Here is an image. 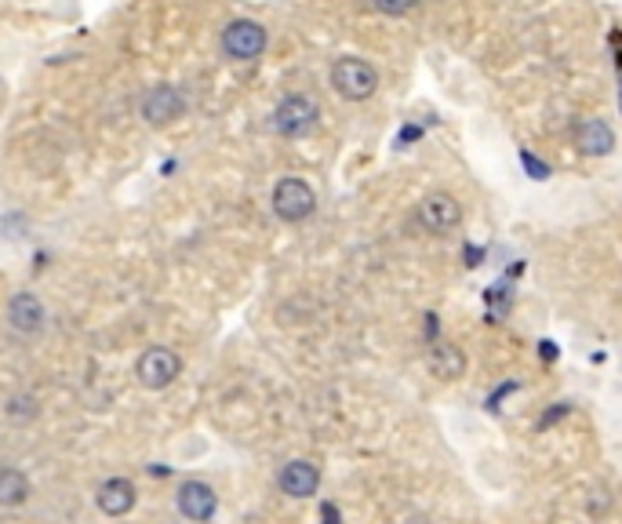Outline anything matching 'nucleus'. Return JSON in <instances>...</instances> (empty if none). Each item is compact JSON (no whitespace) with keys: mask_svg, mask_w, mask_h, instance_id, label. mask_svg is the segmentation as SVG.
Masks as SVG:
<instances>
[{"mask_svg":"<svg viewBox=\"0 0 622 524\" xmlns=\"http://www.w3.org/2000/svg\"><path fill=\"white\" fill-rule=\"evenodd\" d=\"M462 255H466V266H477V262L484 259V252H477L473 244H470V248H466V252H462Z\"/></svg>","mask_w":622,"mask_h":524,"instance_id":"22","label":"nucleus"},{"mask_svg":"<svg viewBox=\"0 0 622 524\" xmlns=\"http://www.w3.org/2000/svg\"><path fill=\"white\" fill-rule=\"evenodd\" d=\"M419 222L430 233H452L462 222V204L452 193H430L419 201Z\"/></svg>","mask_w":622,"mask_h":524,"instance_id":"8","label":"nucleus"},{"mask_svg":"<svg viewBox=\"0 0 622 524\" xmlns=\"http://www.w3.org/2000/svg\"><path fill=\"white\" fill-rule=\"evenodd\" d=\"M568 412H572V404H553L550 412H546V415H542V419H539V430H550V426L557 423V419H564V415H568Z\"/></svg>","mask_w":622,"mask_h":524,"instance_id":"18","label":"nucleus"},{"mask_svg":"<svg viewBox=\"0 0 622 524\" xmlns=\"http://www.w3.org/2000/svg\"><path fill=\"white\" fill-rule=\"evenodd\" d=\"M8 324L11 332H19L22 339H37L48 324V310H44L41 295L33 292H15L8 299Z\"/></svg>","mask_w":622,"mask_h":524,"instance_id":"7","label":"nucleus"},{"mask_svg":"<svg viewBox=\"0 0 622 524\" xmlns=\"http://www.w3.org/2000/svg\"><path fill=\"white\" fill-rule=\"evenodd\" d=\"M368 4H372V11L386 15V19H404V15H412L419 8L422 0H368Z\"/></svg>","mask_w":622,"mask_h":524,"instance_id":"16","label":"nucleus"},{"mask_svg":"<svg viewBox=\"0 0 622 524\" xmlns=\"http://www.w3.org/2000/svg\"><path fill=\"white\" fill-rule=\"evenodd\" d=\"M135 484L128 477H110V481L99 484V492H95V503L106 517H124L135 510Z\"/></svg>","mask_w":622,"mask_h":524,"instance_id":"10","label":"nucleus"},{"mask_svg":"<svg viewBox=\"0 0 622 524\" xmlns=\"http://www.w3.org/2000/svg\"><path fill=\"white\" fill-rule=\"evenodd\" d=\"M539 353H542V361H557V346H553L550 339H542V343H539Z\"/></svg>","mask_w":622,"mask_h":524,"instance_id":"21","label":"nucleus"},{"mask_svg":"<svg viewBox=\"0 0 622 524\" xmlns=\"http://www.w3.org/2000/svg\"><path fill=\"white\" fill-rule=\"evenodd\" d=\"M575 146H579V153H586V157H608V153L615 150L612 124L601 121V117L579 121V128H575Z\"/></svg>","mask_w":622,"mask_h":524,"instance_id":"11","label":"nucleus"},{"mask_svg":"<svg viewBox=\"0 0 622 524\" xmlns=\"http://www.w3.org/2000/svg\"><path fill=\"white\" fill-rule=\"evenodd\" d=\"M270 208L281 222H306L313 212H317V190L310 182L299 179V175H284V179L273 182L270 193Z\"/></svg>","mask_w":622,"mask_h":524,"instance_id":"4","label":"nucleus"},{"mask_svg":"<svg viewBox=\"0 0 622 524\" xmlns=\"http://www.w3.org/2000/svg\"><path fill=\"white\" fill-rule=\"evenodd\" d=\"M619 110H622V84H619Z\"/></svg>","mask_w":622,"mask_h":524,"instance_id":"24","label":"nucleus"},{"mask_svg":"<svg viewBox=\"0 0 622 524\" xmlns=\"http://www.w3.org/2000/svg\"><path fill=\"white\" fill-rule=\"evenodd\" d=\"M430 372L437 375V379H444V383H455V379H462L466 375V357H462L459 346L452 343H441L430 350Z\"/></svg>","mask_w":622,"mask_h":524,"instance_id":"13","label":"nucleus"},{"mask_svg":"<svg viewBox=\"0 0 622 524\" xmlns=\"http://www.w3.org/2000/svg\"><path fill=\"white\" fill-rule=\"evenodd\" d=\"M190 113V99L179 84H153L139 99V117L150 128H171Z\"/></svg>","mask_w":622,"mask_h":524,"instance_id":"5","label":"nucleus"},{"mask_svg":"<svg viewBox=\"0 0 622 524\" xmlns=\"http://www.w3.org/2000/svg\"><path fill=\"white\" fill-rule=\"evenodd\" d=\"M521 164H524V172H528V179H535V182H546L553 175V168L546 161H539L532 150H521Z\"/></svg>","mask_w":622,"mask_h":524,"instance_id":"17","label":"nucleus"},{"mask_svg":"<svg viewBox=\"0 0 622 524\" xmlns=\"http://www.w3.org/2000/svg\"><path fill=\"white\" fill-rule=\"evenodd\" d=\"M328 81H332L339 99L368 102L379 91V70L368 59H361V55H339L332 62V70H328Z\"/></svg>","mask_w":622,"mask_h":524,"instance_id":"2","label":"nucleus"},{"mask_svg":"<svg viewBox=\"0 0 622 524\" xmlns=\"http://www.w3.org/2000/svg\"><path fill=\"white\" fill-rule=\"evenodd\" d=\"M4 415H8L11 423H30L33 415H37V401H33L30 393H15V397L4 404Z\"/></svg>","mask_w":622,"mask_h":524,"instance_id":"15","label":"nucleus"},{"mask_svg":"<svg viewBox=\"0 0 622 524\" xmlns=\"http://www.w3.org/2000/svg\"><path fill=\"white\" fill-rule=\"evenodd\" d=\"M175 503H179V514L190 517V521H211L219 510V499L211 492V484L204 481H182Z\"/></svg>","mask_w":622,"mask_h":524,"instance_id":"9","label":"nucleus"},{"mask_svg":"<svg viewBox=\"0 0 622 524\" xmlns=\"http://www.w3.org/2000/svg\"><path fill=\"white\" fill-rule=\"evenodd\" d=\"M219 48L230 62H255L266 55V48H270V30H266L259 19L241 15V19H230L226 26H222Z\"/></svg>","mask_w":622,"mask_h":524,"instance_id":"3","label":"nucleus"},{"mask_svg":"<svg viewBox=\"0 0 622 524\" xmlns=\"http://www.w3.org/2000/svg\"><path fill=\"white\" fill-rule=\"evenodd\" d=\"M324 524H339V510L332 503H324Z\"/></svg>","mask_w":622,"mask_h":524,"instance_id":"23","label":"nucleus"},{"mask_svg":"<svg viewBox=\"0 0 622 524\" xmlns=\"http://www.w3.org/2000/svg\"><path fill=\"white\" fill-rule=\"evenodd\" d=\"M415 139H422V128H419V124H408V128L401 131V139H397V146H408V142H415Z\"/></svg>","mask_w":622,"mask_h":524,"instance_id":"19","label":"nucleus"},{"mask_svg":"<svg viewBox=\"0 0 622 524\" xmlns=\"http://www.w3.org/2000/svg\"><path fill=\"white\" fill-rule=\"evenodd\" d=\"M317 124H321V106H317V99L306 95V91L284 95L270 113V128H273V135H281V139H306V135L317 131Z\"/></svg>","mask_w":622,"mask_h":524,"instance_id":"1","label":"nucleus"},{"mask_svg":"<svg viewBox=\"0 0 622 524\" xmlns=\"http://www.w3.org/2000/svg\"><path fill=\"white\" fill-rule=\"evenodd\" d=\"M26 495H30L26 474L15 470V466H4V470H0V506H22L26 503Z\"/></svg>","mask_w":622,"mask_h":524,"instance_id":"14","label":"nucleus"},{"mask_svg":"<svg viewBox=\"0 0 622 524\" xmlns=\"http://www.w3.org/2000/svg\"><path fill=\"white\" fill-rule=\"evenodd\" d=\"M437 332H441V324H437V313H426V339H437Z\"/></svg>","mask_w":622,"mask_h":524,"instance_id":"20","label":"nucleus"},{"mask_svg":"<svg viewBox=\"0 0 622 524\" xmlns=\"http://www.w3.org/2000/svg\"><path fill=\"white\" fill-rule=\"evenodd\" d=\"M179 372H182L179 353H171L168 346H150V350L135 361V379H139V386H146V390H168V386L179 379Z\"/></svg>","mask_w":622,"mask_h":524,"instance_id":"6","label":"nucleus"},{"mask_svg":"<svg viewBox=\"0 0 622 524\" xmlns=\"http://www.w3.org/2000/svg\"><path fill=\"white\" fill-rule=\"evenodd\" d=\"M277 484H281V492L291 495V499H310V495L321 488V474H317V466H313V463H302V459H295V463H288L281 470Z\"/></svg>","mask_w":622,"mask_h":524,"instance_id":"12","label":"nucleus"}]
</instances>
